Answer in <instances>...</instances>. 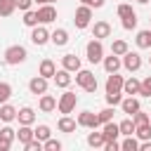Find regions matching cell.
<instances>
[{"label": "cell", "mask_w": 151, "mask_h": 151, "mask_svg": "<svg viewBox=\"0 0 151 151\" xmlns=\"http://www.w3.org/2000/svg\"><path fill=\"white\" fill-rule=\"evenodd\" d=\"M24 24H26V26H31V28H33V26H38V24H40V17H38V12H33V9H26V12H24Z\"/></svg>", "instance_id": "4dcf8cb0"}, {"label": "cell", "mask_w": 151, "mask_h": 151, "mask_svg": "<svg viewBox=\"0 0 151 151\" xmlns=\"http://www.w3.org/2000/svg\"><path fill=\"white\" fill-rule=\"evenodd\" d=\"M14 137H17V132L12 127H2L0 130V151H7L12 146V142H14Z\"/></svg>", "instance_id": "5bb4252c"}, {"label": "cell", "mask_w": 151, "mask_h": 151, "mask_svg": "<svg viewBox=\"0 0 151 151\" xmlns=\"http://www.w3.org/2000/svg\"><path fill=\"white\" fill-rule=\"evenodd\" d=\"M127 50H130V47H127V42H125V40H113V45H111V52H113V54H118V57H123Z\"/></svg>", "instance_id": "836d02e7"}, {"label": "cell", "mask_w": 151, "mask_h": 151, "mask_svg": "<svg viewBox=\"0 0 151 151\" xmlns=\"http://www.w3.org/2000/svg\"><path fill=\"white\" fill-rule=\"evenodd\" d=\"M17 118H19L21 125H33V123H35V111H33L31 106H24V109L17 111Z\"/></svg>", "instance_id": "e0dca14e"}, {"label": "cell", "mask_w": 151, "mask_h": 151, "mask_svg": "<svg viewBox=\"0 0 151 151\" xmlns=\"http://www.w3.org/2000/svg\"><path fill=\"white\" fill-rule=\"evenodd\" d=\"M134 40H137V47H142V50H151V28L139 31Z\"/></svg>", "instance_id": "d4e9b609"}, {"label": "cell", "mask_w": 151, "mask_h": 151, "mask_svg": "<svg viewBox=\"0 0 151 151\" xmlns=\"http://www.w3.org/2000/svg\"><path fill=\"white\" fill-rule=\"evenodd\" d=\"M31 5H33V0H17V7H19L21 12H26V9H31Z\"/></svg>", "instance_id": "bcb514c9"}, {"label": "cell", "mask_w": 151, "mask_h": 151, "mask_svg": "<svg viewBox=\"0 0 151 151\" xmlns=\"http://www.w3.org/2000/svg\"><path fill=\"white\" fill-rule=\"evenodd\" d=\"M123 66H125L130 73H134V71L142 68V57H139L137 52H130V50H127V52L123 54Z\"/></svg>", "instance_id": "ba28073f"}, {"label": "cell", "mask_w": 151, "mask_h": 151, "mask_svg": "<svg viewBox=\"0 0 151 151\" xmlns=\"http://www.w3.org/2000/svg\"><path fill=\"white\" fill-rule=\"evenodd\" d=\"M139 151H151V139H144V144H139Z\"/></svg>", "instance_id": "c3c4849f"}, {"label": "cell", "mask_w": 151, "mask_h": 151, "mask_svg": "<svg viewBox=\"0 0 151 151\" xmlns=\"http://www.w3.org/2000/svg\"><path fill=\"white\" fill-rule=\"evenodd\" d=\"M26 151H42V142L38 137H33L28 144H26Z\"/></svg>", "instance_id": "7bdbcfd3"}, {"label": "cell", "mask_w": 151, "mask_h": 151, "mask_svg": "<svg viewBox=\"0 0 151 151\" xmlns=\"http://www.w3.org/2000/svg\"><path fill=\"white\" fill-rule=\"evenodd\" d=\"M132 120H134V125H144V123H151V120H149V113H144L142 109H139V111L132 116Z\"/></svg>", "instance_id": "ab89813d"}, {"label": "cell", "mask_w": 151, "mask_h": 151, "mask_svg": "<svg viewBox=\"0 0 151 151\" xmlns=\"http://www.w3.org/2000/svg\"><path fill=\"white\" fill-rule=\"evenodd\" d=\"M38 106H40L42 113H52V111L57 109V99H54L52 94H40V104H38Z\"/></svg>", "instance_id": "ffe728a7"}, {"label": "cell", "mask_w": 151, "mask_h": 151, "mask_svg": "<svg viewBox=\"0 0 151 151\" xmlns=\"http://www.w3.org/2000/svg\"><path fill=\"white\" fill-rule=\"evenodd\" d=\"M113 113H116V111H113V109L109 106V109H104V111H99L97 116H99V120H101V125H104V123H109V120H113Z\"/></svg>", "instance_id": "f35d334b"}, {"label": "cell", "mask_w": 151, "mask_h": 151, "mask_svg": "<svg viewBox=\"0 0 151 151\" xmlns=\"http://www.w3.org/2000/svg\"><path fill=\"white\" fill-rule=\"evenodd\" d=\"M149 61H151V57H149Z\"/></svg>", "instance_id": "f5cc1de1"}, {"label": "cell", "mask_w": 151, "mask_h": 151, "mask_svg": "<svg viewBox=\"0 0 151 151\" xmlns=\"http://www.w3.org/2000/svg\"><path fill=\"white\" fill-rule=\"evenodd\" d=\"M33 2H38V5H50V2H54V0H33Z\"/></svg>", "instance_id": "681fc988"}, {"label": "cell", "mask_w": 151, "mask_h": 151, "mask_svg": "<svg viewBox=\"0 0 151 151\" xmlns=\"http://www.w3.org/2000/svg\"><path fill=\"white\" fill-rule=\"evenodd\" d=\"M149 120H151V116H149Z\"/></svg>", "instance_id": "816d5d0a"}, {"label": "cell", "mask_w": 151, "mask_h": 151, "mask_svg": "<svg viewBox=\"0 0 151 151\" xmlns=\"http://www.w3.org/2000/svg\"><path fill=\"white\" fill-rule=\"evenodd\" d=\"M139 94H142V97H151V76H146V78L142 80V90H139Z\"/></svg>", "instance_id": "60d3db41"}, {"label": "cell", "mask_w": 151, "mask_h": 151, "mask_svg": "<svg viewBox=\"0 0 151 151\" xmlns=\"http://www.w3.org/2000/svg\"><path fill=\"white\" fill-rule=\"evenodd\" d=\"M104 137H106V142H111V139H118V134H120V127H118V123H113V120H109V123H104Z\"/></svg>", "instance_id": "7402d4cb"}, {"label": "cell", "mask_w": 151, "mask_h": 151, "mask_svg": "<svg viewBox=\"0 0 151 151\" xmlns=\"http://www.w3.org/2000/svg\"><path fill=\"white\" fill-rule=\"evenodd\" d=\"M109 35H111V24H109V21H94V26H92V38L101 40V38H109Z\"/></svg>", "instance_id": "7c38bea8"}, {"label": "cell", "mask_w": 151, "mask_h": 151, "mask_svg": "<svg viewBox=\"0 0 151 151\" xmlns=\"http://www.w3.org/2000/svg\"><path fill=\"white\" fill-rule=\"evenodd\" d=\"M123 28H125V31H132V28H137V14H130V17H125V19H123Z\"/></svg>", "instance_id": "74e56055"}, {"label": "cell", "mask_w": 151, "mask_h": 151, "mask_svg": "<svg viewBox=\"0 0 151 151\" xmlns=\"http://www.w3.org/2000/svg\"><path fill=\"white\" fill-rule=\"evenodd\" d=\"M85 54H87V61L90 64H99L101 59H104V45H101V40H90L87 45H85Z\"/></svg>", "instance_id": "3957f363"}, {"label": "cell", "mask_w": 151, "mask_h": 151, "mask_svg": "<svg viewBox=\"0 0 151 151\" xmlns=\"http://www.w3.org/2000/svg\"><path fill=\"white\" fill-rule=\"evenodd\" d=\"M139 90H142V83L132 76V78H127L125 83H123V94H127V97H134V94H139Z\"/></svg>", "instance_id": "9a60e30c"}, {"label": "cell", "mask_w": 151, "mask_h": 151, "mask_svg": "<svg viewBox=\"0 0 151 151\" xmlns=\"http://www.w3.org/2000/svg\"><path fill=\"white\" fill-rule=\"evenodd\" d=\"M50 31L45 28V26H33V31H31V42L33 45H45L47 40H50Z\"/></svg>", "instance_id": "9c48e42d"}, {"label": "cell", "mask_w": 151, "mask_h": 151, "mask_svg": "<svg viewBox=\"0 0 151 151\" xmlns=\"http://www.w3.org/2000/svg\"><path fill=\"white\" fill-rule=\"evenodd\" d=\"M38 17H40V24H50V21L57 19V9L52 7V2L50 5H40L38 7Z\"/></svg>", "instance_id": "8fae6325"}, {"label": "cell", "mask_w": 151, "mask_h": 151, "mask_svg": "<svg viewBox=\"0 0 151 151\" xmlns=\"http://www.w3.org/2000/svg\"><path fill=\"white\" fill-rule=\"evenodd\" d=\"M50 40H52V42H54L57 47H64V45L68 42V33H66L64 28H57V31H54V33L50 35Z\"/></svg>", "instance_id": "4316f807"}, {"label": "cell", "mask_w": 151, "mask_h": 151, "mask_svg": "<svg viewBox=\"0 0 151 151\" xmlns=\"http://www.w3.org/2000/svg\"><path fill=\"white\" fill-rule=\"evenodd\" d=\"M12 97V85L9 83H0V104H5Z\"/></svg>", "instance_id": "e575fe53"}, {"label": "cell", "mask_w": 151, "mask_h": 151, "mask_svg": "<svg viewBox=\"0 0 151 151\" xmlns=\"http://www.w3.org/2000/svg\"><path fill=\"white\" fill-rule=\"evenodd\" d=\"M33 137H35V130H31V125H21L19 132H17V139H19V144H24V146H26Z\"/></svg>", "instance_id": "603a6c76"}, {"label": "cell", "mask_w": 151, "mask_h": 151, "mask_svg": "<svg viewBox=\"0 0 151 151\" xmlns=\"http://www.w3.org/2000/svg\"><path fill=\"white\" fill-rule=\"evenodd\" d=\"M61 66H64L66 71H71V73H73V71H80V59H78L76 54H64V57H61Z\"/></svg>", "instance_id": "ac0fdd59"}, {"label": "cell", "mask_w": 151, "mask_h": 151, "mask_svg": "<svg viewBox=\"0 0 151 151\" xmlns=\"http://www.w3.org/2000/svg\"><path fill=\"white\" fill-rule=\"evenodd\" d=\"M76 125H78V120H73V118H68V116H61L59 123H57V127H59L61 132H76Z\"/></svg>", "instance_id": "484cf974"}, {"label": "cell", "mask_w": 151, "mask_h": 151, "mask_svg": "<svg viewBox=\"0 0 151 151\" xmlns=\"http://www.w3.org/2000/svg\"><path fill=\"white\" fill-rule=\"evenodd\" d=\"M118 127H120V134H134V130H137V125H134V120H132V116L130 118H125V120H120L118 123Z\"/></svg>", "instance_id": "83f0119b"}, {"label": "cell", "mask_w": 151, "mask_h": 151, "mask_svg": "<svg viewBox=\"0 0 151 151\" xmlns=\"http://www.w3.org/2000/svg\"><path fill=\"white\" fill-rule=\"evenodd\" d=\"M120 109H123V113L134 116L142 106H139V99H137V97H127V99H123V101H120Z\"/></svg>", "instance_id": "2e32d148"}, {"label": "cell", "mask_w": 151, "mask_h": 151, "mask_svg": "<svg viewBox=\"0 0 151 151\" xmlns=\"http://www.w3.org/2000/svg\"><path fill=\"white\" fill-rule=\"evenodd\" d=\"M104 149H106V151H118L120 144H118L116 139H111V142H104Z\"/></svg>", "instance_id": "f6af8a7d"}, {"label": "cell", "mask_w": 151, "mask_h": 151, "mask_svg": "<svg viewBox=\"0 0 151 151\" xmlns=\"http://www.w3.org/2000/svg\"><path fill=\"white\" fill-rule=\"evenodd\" d=\"M90 21H92V7H87V5H80L78 9H76V19H73V24H76V28H87L90 26Z\"/></svg>", "instance_id": "277c9868"}, {"label": "cell", "mask_w": 151, "mask_h": 151, "mask_svg": "<svg viewBox=\"0 0 151 151\" xmlns=\"http://www.w3.org/2000/svg\"><path fill=\"white\" fill-rule=\"evenodd\" d=\"M71 71H66V68H61V71H57L54 73V83H57V87H68L71 85Z\"/></svg>", "instance_id": "cb8c5ba5"}, {"label": "cell", "mask_w": 151, "mask_h": 151, "mask_svg": "<svg viewBox=\"0 0 151 151\" xmlns=\"http://www.w3.org/2000/svg\"><path fill=\"white\" fill-rule=\"evenodd\" d=\"M104 142H106L104 132H90V134H87V144H90L92 149H97V146H104Z\"/></svg>", "instance_id": "f1b7e54d"}, {"label": "cell", "mask_w": 151, "mask_h": 151, "mask_svg": "<svg viewBox=\"0 0 151 151\" xmlns=\"http://www.w3.org/2000/svg\"><path fill=\"white\" fill-rule=\"evenodd\" d=\"M123 76H118V71L116 73H109V78H106V94H123Z\"/></svg>", "instance_id": "8992f818"}, {"label": "cell", "mask_w": 151, "mask_h": 151, "mask_svg": "<svg viewBox=\"0 0 151 151\" xmlns=\"http://www.w3.org/2000/svg\"><path fill=\"white\" fill-rule=\"evenodd\" d=\"M76 85H80L85 92H97V78H94V73L87 71V68L76 71Z\"/></svg>", "instance_id": "6da1fadb"}, {"label": "cell", "mask_w": 151, "mask_h": 151, "mask_svg": "<svg viewBox=\"0 0 151 151\" xmlns=\"http://www.w3.org/2000/svg\"><path fill=\"white\" fill-rule=\"evenodd\" d=\"M78 125H80V127L97 130V127L101 125V120H99L97 113H92V111H83V113H78Z\"/></svg>", "instance_id": "52a82bcc"}, {"label": "cell", "mask_w": 151, "mask_h": 151, "mask_svg": "<svg viewBox=\"0 0 151 151\" xmlns=\"http://www.w3.org/2000/svg\"><path fill=\"white\" fill-rule=\"evenodd\" d=\"M50 134H52V132H50V127H47V125H38V127H35V137H38L40 142L50 139Z\"/></svg>", "instance_id": "d590c367"}, {"label": "cell", "mask_w": 151, "mask_h": 151, "mask_svg": "<svg viewBox=\"0 0 151 151\" xmlns=\"http://www.w3.org/2000/svg\"><path fill=\"white\" fill-rule=\"evenodd\" d=\"M38 73H40L42 78H54V73H57V66H54V61H52V59H42V61H40V68H38Z\"/></svg>", "instance_id": "d6986e66"}, {"label": "cell", "mask_w": 151, "mask_h": 151, "mask_svg": "<svg viewBox=\"0 0 151 151\" xmlns=\"http://www.w3.org/2000/svg\"><path fill=\"white\" fill-rule=\"evenodd\" d=\"M42 149H45V151H59V149H61V142H59V139H45V142H42Z\"/></svg>", "instance_id": "8d00e7d4"}, {"label": "cell", "mask_w": 151, "mask_h": 151, "mask_svg": "<svg viewBox=\"0 0 151 151\" xmlns=\"http://www.w3.org/2000/svg\"><path fill=\"white\" fill-rule=\"evenodd\" d=\"M137 2H139V5H146V2H149V0H137Z\"/></svg>", "instance_id": "f907efd6"}, {"label": "cell", "mask_w": 151, "mask_h": 151, "mask_svg": "<svg viewBox=\"0 0 151 151\" xmlns=\"http://www.w3.org/2000/svg\"><path fill=\"white\" fill-rule=\"evenodd\" d=\"M130 14H134V9H132V5H118V17L120 19H125V17H130Z\"/></svg>", "instance_id": "b9f144b4"}, {"label": "cell", "mask_w": 151, "mask_h": 151, "mask_svg": "<svg viewBox=\"0 0 151 151\" xmlns=\"http://www.w3.org/2000/svg\"><path fill=\"white\" fill-rule=\"evenodd\" d=\"M101 64H104V71H106V73H116V71L123 66L120 57H118V54H113V52H111V57H104V59H101Z\"/></svg>", "instance_id": "4fadbf2b"}, {"label": "cell", "mask_w": 151, "mask_h": 151, "mask_svg": "<svg viewBox=\"0 0 151 151\" xmlns=\"http://www.w3.org/2000/svg\"><path fill=\"white\" fill-rule=\"evenodd\" d=\"M17 118V109L12 106V104H0V120H5V123H12Z\"/></svg>", "instance_id": "44dd1931"}, {"label": "cell", "mask_w": 151, "mask_h": 151, "mask_svg": "<svg viewBox=\"0 0 151 151\" xmlns=\"http://www.w3.org/2000/svg\"><path fill=\"white\" fill-rule=\"evenodd\" d=\"M83 5H87V7H101L104 5V0H80Z\"/></svg>", "instance_id": "7dc6e473"}, {"label": "cell", "mask_w": 151, "mask_h": 151, "mask_svg": "<svg viewBox=\"0 0 151 151\" xmlns=\"http://www.w3.org/2000/svg\"><path fill=\"white\" fill-rule=\"evenodd\" d=\"M120 149H123V151H137V149H139V142L134 139V134H127L125 142L120 144Z\"/></svg>", "instance_id": "1f68e13d"}, {"label": "cell", "mask_w": 151, "mask_h": 151, "mask_svg": "<svg viewBox=\"0 0 151 151\" xmlns=\"http://www.w3.org/2000/svg\"><path fill=\"white\" fill-rule=\"evenodd\" d=\"M134 134L144 142V139H151V123H144V125H137V130H134Z\"/></svg>", "instance_id": "d6a6232c"}, {"label": "cell", "mask_w": 151, "mask_h": 151, "mask_svg": "<svg viewBox=\"0 0 151 151\" xmlns=\"http://www.w3.org/2000/svg\"><path fill=\"white\" fill-rule=\"evenodd\" d=\"M17 9V0H0V17H9Z\"/></svg>", "instance_id": "f546056e"}, {"label": "cell", "mask_w": 151, "mask_h": 151, "mask_svg": "<svg viewBox=\"0 0 151 151\" xmlns=\"http://www.w3.org/2000/svg\"><path fill=\"white\" fill-rule=\"evenodd\" d=\"M28 90H31V94H45V92H47V78H42V76L38 73L35 78L28 80Z\"/></svg>", "instance_id": "30bf717a"}, {"label": "cell", "mask_w": 151, "mask_h": 151, "mask_svg": "<svg viewBox=\"0 0 151 151\" xmlns=\"http://www.w3.org/2000/svg\"><path fill=\"white\" fill-rule=\"evenodd\" d=\"M76 104H78V97H76V92H64L61 97H59V101H57V109H59V113H71L73 109H76Z\"/></svg>", "instance_id": "5b68a950"}, {"label": "cell", "mask_w": 151, "mask_h": 151, "mask_svg": "<svg viewBox=\"0 0 151 151\" xmlns=\"http://www.w3.org/2000/svg\"><path fill=\"white\" fill-rule=\"evenodd\" d=\"M123 101V94H106V104L109 106H116V104H120Z\"/></svg>", "instance_id": "ee69618b"}, {"label": "cell", "mask_w": 151, "mask_h": 151, "mask_svg": "<svg viewBox=\"0 0 151 151\" xmlns=\"http://www.w3.org/2000/svg\"><path fill=\"white\" fill-rule=\"evenodd\" d=\"M26 47L24 45H9L7 50H5V64H9V66H17V64H21V61H26Z\"/></svg>", "instance_id": "7a4b0ae2"}]
</instances>
